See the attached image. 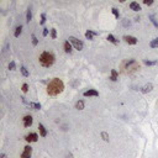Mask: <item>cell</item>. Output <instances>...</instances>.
Listing matches in <instances>:
<instances>
[{
	"instance_id": "6da1fadb",
	"label": "cell",
	"mask_w": 158,
	"mask_h": 158,
	"mask_svg": "<svg viewBox=\"0 0 158 158\" xmlns=\"http://www.w3.org/2000/svg\"><path fill=\"white\" fill-rule=\"evenodd\" d=\"M64 90V83L59 78H53L47 84V94L51 97H56Z\"/></svg>"
},
{
	"instance_id": "7a4b0ae2",
	"label": "cell",
	"mask_w": 158,
	"mask_h": 158,
	"mask_svg": "<svg viewBox=\"0 0 158 158\" xmlns=\"http://www.w3.org/2000/svg\"><path fill=\"white\" fill-rule=\"evenodd\" d=\"M121 72L124 74H127V76H133L135 73H137L140 70V64L135 59H125L121 63Z\"/></svg>"
},
{
	"instance_id": "3957f363",
	"label": "cell",
	"mask_w": 158,
	"mask_h": 158,
	"mask_svg": "<svg viewBox=\"0 0 158 158\" xmlns=\"http://www.w3.org/2000/svg\"><path fill=\"white\" fill-rule=\"evenodd\" d=\"M56 61V57L55 55L52 53V52H42L41 56L38 57V62H40V64L42 67H45V68H49L53 66V63Z\"/></svg>"
},
{
	"instance_id": "277c9868",
	"label": "cell",
	"mask_w": 158,
	"mask_h": 158,
	"mask_svg": "<svg viewBox=\"0 0 158 158\" xmlns=\"http://www.w3.org/2000/svg\"><path fill=\"white\" fill-rule=\"evenodd\" d=\"M68 41L72 43V46L74 47L76 49H78V51H82L83 49V47H84V43L80 41V40H78L77 37H74V36H70L69 38H68Z\"/></svg>"
},
{
	"instance_id": "5b68a950",
	"label": "cell",
	"mask_w": 158,
	"mask_h": 158,
	"mask_svg": "<svg viewBox=\"0 0 158 158\" xmlns=\"http://www.w3.org/2000/svg\"><path fill=\"white\" fill-rule=\"evenodd\" d=\"M31 156H32V147L27 145L24 147V152L21 153V158H31Z\"/></svg>"
},
{
	"instance_id": "8992f818",
	"label": "cell",
	"mask_w": 158,
	"mask_h": 158,
	"mask_svg": "<svg viewBox=\"0 0 158 158\" xmlns=\"http://www.w3.org/2000/svg\"><path fill=\"white\" fill-rule=\"evenodd\" d=\"M25 140L28 143H31V142H37L38 141V135L35 133V132H31V133H28V135L25 136Z\"/></svg>"
},
{
	"instance_id": "52a82bcc",
	"label": "cell",
	"mask_w": 158,
	"mask_h": 158,
	"mask_svg": "<svg viewBox=\"0 0 158 158\" xmlns=\"http://www.w3.org/2000/svg\"><path fill=\"white\" fill-rule=\"evenodd\" d=\"M122 40L126 42V43H129V45H136L139 42V40L136 38L135 36H129V35H125L122 37Z\"/></svg>"
},
{
	"instance_id": "ba28073f",
	"label": "cell",
	"mask_w": 158,
	"mask_h": 158,
	"mask_svg": "<svg viewBox=\"0 0 158 158\" xmlns=\"http://www.w3.org/2000/svg\"><path fill=\"white\" fill-rule=\"evenodd\" d=\"M24 126L25 127H31V125H32V122H34V119H32V116L31 115H26V116H24Z\"/></svg>"
},
{
	"instance_id": "9c48e42d",
	"label": "cell",
	"mask_w": 158,
	"mask_h": 158,
	"mask_svg": "<svg viewBox=\"0 0 158 158\" xmlns=\"http://www.w3.org/2000/svg\"><path fill=\"white\" fill-rule=\"evenodd\" d=\"M83 95L84 97H99V93L95 90V89H89V90H85L83 93Z\"/></svg>"
},
{
	"instance_id": "30bf717a",
	"label": "cell",
	"mask_w": 158,
	"mask_h": 158,
	"mask_svg": "<svg viewBox=\"0 0 158 158\" xmlns=\"http://www.w3.org/2000/svg\"><path fill=\"white\" fill-rule=\"evenodd\" d=\"M84 35H85V38H87V40H90V41H93V40H94V37H95V36H98L99 34H98V32H94V31H91V30H88V31H87V32L84 34Z\"/></svg>"
},
{
	"instance_id": "8fae6325",
	"label": "cell",
	"mask_w": 158,
	"mask_h": 158,
	"mask_svg": "<svg viewBox=\"0 0 158 158\" xmlns=\"http://www.w3.org/2000/svg\"><path fill=\"white\" fill-rule=\"evenodd\" d=\"M152 89H153V84H152V83H148V84H146V85H143V87L141 88V91H142L143 94H147V93L152 91Z\"/></svg>"
},
{
	"instance_id": "7c38bea8",
	"label": "cell",
	"mask_w": 158,
	"mask_h": 158,
	"mask_svg": "<svg viewBox=\"0 0 158 158\" xmlns=\"http://www.w3.org/2000/svg\"><path fill=\"white\" fill-rule=\"evenodd\" d=\"M130 9L132 10V11H140L141 5L137 1H132V3H130Z\"/></svg>"
},
{
	"instance_id": "4fadbf2b",
	"label": "cell",
	"mask_w": 158,
	"mask_h": 158,
	"mask_svg": "<svg viewBox=\"0 0 158 158\" xmlns=\"http://www.w3.org/2000/svg\"><path fill=\"white\" fill-rule=\"evenodd\" d=\"M63 48H64V52H66V53H72L73 46H72V43H70L69 41H66L64 45H63Z\"/></svg>"
},
{
	"instance_id": "5bb4252c",
	"label": "cell",
	"mask_w": 158,
	"mask_h": 158,
	"mask_svg": "<svg viewBox=\"0 0 158 158\" xmlns=\"http://www.w3.org/2000/svg\"><path fill=\"white\" fill-rule=\"evenodd\" d=\"M38 130H40V136H41V137H46V136H47V130H46V127L42 124H38Z\"/></svg>"
},
{
	"instance_id": "9a60e30c",
	"label": "cell",
	"mask_w": 158,
	"mask_h": 158,
	"mask_svg": "<svg viewBox=\"0 0 158 158\" xmlns=\"http://www.w3.org/2000/svg\"><path fill=\"white\" fill-rule=\"evenodd\" d=\"M118 78H119V72L116 69H111V74H110V78L109 79L112 80V82H116Z\"/></svg>"
},
{
	"instance_id": "2e32d148",
	"label": "cell",
	"mask_w": 158,
	"mask_h": 158,
	"mask_svg": "<svg viewBox=\"0 0 158 158\" xmlns=\"http://www.w3.org/2000/svg\"><path fill=\"white\" fill-rule=\"evenodd\" d=\"M28 106L32 110H40L41 109V104L40 103H28Z\"/></svg>"
},
{
	"instance_id": "e0dca14e",
	"label": "cell",
	"mask_w": 158,
	"mask_h": 158,
	"mask_svg": "<svg viewBox=\"0 0 158 158\" xmlns=\"http://www.w3.org/2000/svg\"><path fill=\"white\" fill-rule=\"evenodd\" d=\"M31 20H32V10H31V7H28L26 11V22H30Z\"/></svg>"
},
{
	"instance_id": "ac0fdd59",
	"label": "cell",
	"mask_w": 158,
	"mask_h": 158,
	"mask_svg": "<svg viewBox=\"0 0 158 158\" xmlns=\"http://www.w3.org/2000/svg\"><path fill=\"white\" fill-rule=\"evenodd\" d=\"M108 41H109V42H111V43H114V45H118V43H119V41H118L116 38H115V36H114V35H111V34H109V35H108Z\"/></svg>"
},
{
	"instance_id": "d6986e66",
	"label": "cell",
	"mask_w": 158,
	"mask_h": 158,
	"mask_svg": "<svg viewBox=\"0 0 158 158\" xmlns=\"http://www.w3.org/2000/svg\"><path fill=\"white\" fill-rule=\"evenodd\" d=\"M150 47H151V48H158V37L153 38V40L150 42Z\"/></svg>"
},
{
	"instance_id": "ffe728a7",
	"label": "cell",
	"mask_w": 158,
	"mask_h": 158,
	"mask_svg": "<svg viewBox=\"0 0 158 158\" xmlns=\"http://www.w3.org/2000/svg\"><path fill=\"white\" fill-rule=\"evenodd\" d=\"M76 109L77 110H83L84 109V101L83 100H78L76 103Z\"/></svg>"
},
{
	"instance_id": "44dd1931",
	"label": "cell",
	"mask_w": 158,
	"mask_h": 158,
	"mask_svg": "<svg viewBox=\"0 0 158 158\" xmlns=\"http://www.w3.org/2000/svg\"><path fill=\"white\" fill-rule=\"evenodd\" d=\"M143 63H145L146 66H148V67H151V66H156V64H157L158 62H157V61H150V59H145V61H143Z\"/></svg>"
},
{
	"instance_id": "7402d4cb",
	"label": "cell",
	"mask_w": 158,
	"mask_h": 158,
	"mask_svg": "<svg viewBox=\"0 0 158 158\" xmlns=\"http://www.w3.org/2000/svg\"><path fill=\"white\" fill-rule=\"evenodd\" d=\"M21 32H22V26H21V25H20V26H17V27L15 28V32H14V36H15V37H19V36L21 35Z\"/></svg>"
},
{
	"instance_id": "603a6c76",
	"label": "cell",
	"mask_w": 158,
	"mask_h": 158,
	"mask_svg": "<svg viewBox=\"0 0 158 158\" xmlns=\"http://www.w3.org/2000/svg\"><path fill=\"white\" fill-rule=\"evenodd\" d=\"M20 70H21V74H22L24 77H28V76H30V73H28V70H27V69H26V68H25L24 66H22V67L20 68Z\"/></svg>"
},
{
	"instance_id": "cb8c5ba5",
	"label": "cell",
	"mask_w": 158,
	"mask_h": 158,
	"mask_svg": "<svg viewBox=\"0 0 158 158\" xmlns=\"http://www.w3.org/2000/svg\"><path fill=\"white\" fill-rule=\"evenodd\" d=\"M101 139H103L105 142H109V135H108V132L103 131V132H101Z\"/></svg>"
},
{
	"instance_id": "d4e9b609",
	"label": "cell",
	"mask_w": 158,
	"mask_h": 158,
	"mask_svg": "<svg viewBox=\"0 0 158 158\" xmlns=\"http://www.w3.org/2000/svg\"><path fill=\"white\" fill-rule=\"evenodd\" d=\"M7 68H9V70H15L16 69V64H15V62L14 61H11L9 63V66H7Z\"/></svg>"
},
{
	"instance_id": "484cf974",
	"label": "cell",
	"mask_w": 158,
	"mask_h": 158,
	"mask_svg": "<svg viewBox=\"0 0 158 158\" xmlns=\"http://www.w3.org/2000/svg\"><path fill=\"white\" fill-rule=\"evenodd\" d=\"M111 11H112L114 16L116 17V19H119V17H120V13H119V10H118L116 7H112V9H111Z\"/></svg>"
},
{
	"instance_id": "4316f807",
	"label": "cell",
	"mask_w": 158,
	"mask_h": 158,
	"mask_svg": "<svg viewBox=\"0 0 158 158\" xmlns=\"http://www.w3.org/2000/svg\"><path fill=\"white\" fill-rule=\"evenodd\" d=\"M150 20H151V22L154 25V27H157V28H158V22L156 21V17H154V15H150Z\"/></svg>"
},
{
	"instance_id": "83f0119b",
	"label": "cell",
	"mask_w": 158,
	"mask_h": 158,
	"mask_svg": "<svg viewBox=\"0 0 158 158\" xmlns=\"http://www.w3.org/2000/svg\"><path fill=\"white\" fill-rule=\"evenodd\" d=\"M49 34H51V37L53 38V40L57 37V31H56V28H51L49 30Z\"/></svg>"
},
{
	"instance_id": "f1b7e54d",
	"label": "cell",
	"mask_w": 158,
	"mask_h": 158,
	"mask_svg": "<svg viewBox=\"0 0 158 158\" xmlns=\"http://www.w3.org/2000/svg\"><path fill=\"white\" fill-rule=\"evenodd\" d=\"M46 22V14L45 13H42L41 14V21H40V25H45Z\"/></svg>"
},
{
	"instance_id": "f546056e",
	"label": "cell",
	"mask_w": 158,
	"mask_h": 158,
	"mask_svg": "<svg viewBox=\"0 0 158 158\" xmlns=\"http://www.w3.org/2000/svg\"><path fill=\"white\" fill-rule=\"evenodd\" d=\"M21 90H22V93H27V91H28V84H27V83L22 84V87H21Z\"/></svg>"
},
{
	"instance_id": "4dcf8cb0",
	"label": "cell",
	"mask_w": 158,
	"mask_h": 158,
	"mask_svg": "<svg viewBox=\"0 0 158 158\" xmlns=\"http://www.w3.org/2000/svg\"><path fill=\"white\" fill-rule=\"evenodd\" d=\"M31 38H32V45H34V46H37V45H38V40H37V37H36L35 35H32V36H31Z\"/></svg>"
},
{
	"instance_id": "1f68e13d",
	"label": "cell",
	"mask_w": 158,
	"mask_h": 158,
	"mask_svg": "<svg viewBox=\"0 0 158 158\" xmlns=\"http://www.w3.org/2000/svg\"><path fill=\"white\" fill-rule=\"evenodd\" d=\"M48 32H49V31H48V28H43V31H42V35H43V37H46L47 35H48Z\"/></svg>"
},
{
	"instance_id": "d6a6232c",
	"label": "cell",
	"mask_w": 158,
	"mask_h": 158,
	"mask_svg": "<svg viewBox=\"0 0 158 158\" xmlns=\"http://www.w3.org/2000/svg\"><path fill=\"white\" fill-rule=\"evenodd\" d=\"M143 3H145V4L147 5V6H151V5L153 4V1H152V0H145Z\"/></svg>"
},
{
	"instance_id": "836d02e7",
	"label": "cell",
	"mask_w": 158,
	"mask_h": 158,
	"mask_svg": "<svg viewBox=\"0 0 158 158\" xmlns=\"http://www.w3.org/2000/svg\"><path fill=\"white\" fill-rule=\"evenodd\" d=\"M66 158H74V157H73V154H72V153H68Z\"/></svg>"
},
{
	"instance_id": "e575fe53",
	"label": "cell",
	"mask_w": 158,
	"mask_h": 158,
	"mask_svg": "<svg viewBox=\"0 0 158 158\" xmlns=\"http://www.w3.org/2000/svg\"><path fill=\"white\" fill-rule=\"evenodd\" d=\"M0 158H7V157H6L5 153H1V154H0Z\"/></svg>"
}]
</instances>
